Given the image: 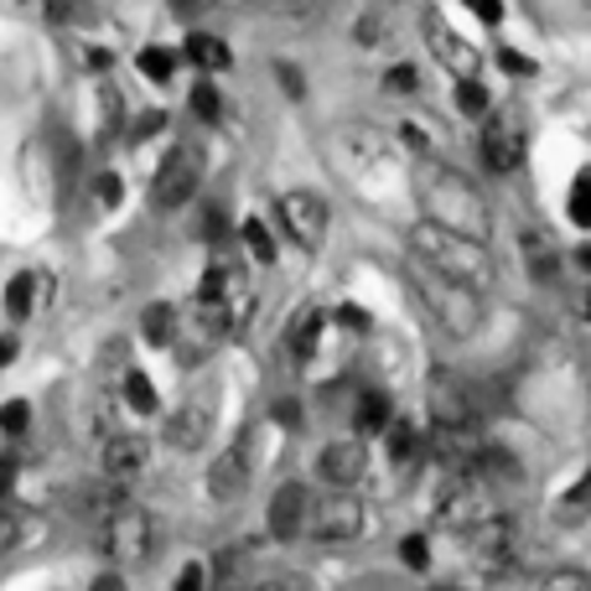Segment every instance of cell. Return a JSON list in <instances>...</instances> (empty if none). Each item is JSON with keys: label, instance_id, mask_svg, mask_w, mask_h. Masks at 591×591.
Returning <instances> with one entry per match:
<instances>
[{"label": "cell", "instance_id": "obj_12", "mask_svg": "<svg viewBox=\"0 0 591 591\" xmlns=\"http://www.w3.org/2000/svg\"><path fill=\"white\" fill-rule=\"evenodd\" d=\"M426 47L436 53V62L447 68V73H456V79H477V47L473 37H462L456 26H447L441 16H426Z\"/></svg>", "mask_w": 591, "mask_h": 591}, {"label": "cell", "instance_id": "obj_2", "mask_svg": "<svg viewBox=\"0 0 591 591\" xmlns=\"http://www.w3.org/2000/svg\"><path fill=\"white\" fill-rule=\"evenodd\" d=\"M410 255L426 259L431 270H441L447 280H456V286H467L477 296H488L493 280H498V265H493L488 244H477L467 234H452V229H436L426 218L410 229Z\"/></svg>", "mask_w": 591, "mask_h": 591}, {"label": "cell", "instance_id": "obj_50", "mask_svg": "<svg viewBox=\"0 0 591 591\" xmlns=\"http://www.w3.org/2000/svg\"><path fill=\"white\" fill-rule=\"evenodd\" d=\"M0 5H5V11H26L32 0H0Z\"/></svg>", "mask_w": 591, "mask_h": 591}, {"label": "cell", "instance_id": "obj_6", "mask_svg": "<svg viewBox=\"0 0 591 591\" xmlns=\"http://www.w3.org/2000/svg\"><path fill=\"white\" fill-rule=\"evenodd\" d=\"M477 157H483V166H488L493 177H509V172H519V161H524V125L513 115H483V125H477Z\"/></svg>", "mask_w": 591, "mask_h": 591}, {"label": "cell", "instance_id": "obj_40", "mask_svg": "<svg viewBox=\"0 0 591 591\" xmlns=\"http://www.w3.org/2000/svg\"><path fill=\"white\" fill-rule=\"evenodd\" d=\"M467 11H473L477 21H488V26H498V21H503V0H467Z\"/></svg>", "mask_w": 591, "mask_h": 591}, {"label": "cell", "instance_id": "obj_16", "mask_svg": "<svg viewBox=\"0 0 591 591\" xmlns=\"http://www.w3.org/2000/svg\"><path fill=\"white\" fill-rule=\"evenodd\" d=\"M467 545H473V551L488 560L493 571H498V566H503V560H513V551H519V519H513V513L493 509L483 524H473V530H467Z\"/></svg>", "mask_w": 591, "mask_h": 591}, {"label": "cell", "instance_id": "obj_47", "mask_svg": "<svg viewBox=\"0 0 591 591\" xmlns=\"http://www.w3.org/2000/svg\"><path fill=\"white\" fill-rule=\"evenodd\" d=\"M89 591H125V576H119V571L99 576V581H94V587H89Z\"/></svg>", "mask_w": 591, "mask_h": 591}, {"label": "cell", "instance_id": "obj_15", "mask_svg": "<svg viewBox=\"0 0 591 591\" xmlns=\"http://www.w3.org/2000/svg\"><path fill=\"white\" fill-rule=\"evenodd\" d=\"M146 462H151V441L136 436V431L104 436V447H99V467H104V477H115V483L140 477V473H146Z\"/></svg>", "mask_w": 591, "mask_h": 591}, {"label": "cell", "instance_id": "obj_27", "mask_svg": "<svg viewBox=\"0 0 591 591\" xmlns=\"http://www.w3.org/2000/svg\"><path fill=\"white\" fill-rule=\"evenodd\" d=\"M384 447H390L394 462H410V456L420 452V431H415L410 420H399V415H394L390 426H384Z\"/></svg>", "mask_w": 591, "mask_h": 591}, {"label": "cell", "instance_id": "obj_48", "mask_svg": "<svg viewBox=\"0 0 591 591\" xmlns=\"http://www.w3.org/2000/svg\"><path fill=\"white\" fill-rule=\"evenodd\" d=\"M276 73H280V83H286V89H291V94H301V79H296V68H286V62H280Z\"/></svg>", "mask_w": 591, "mask_h": 591}, {"label": "cell", "instance_id": "obj_31", "mask_svg": "<svg viewBox=\"0 0 591 591\" xmlns=\"http://www.w3.org/2000/svg\"><path fill=\"white\" fill-rule=\"evenodd\" d=\"M540 591H591V576L581 566H560V571H551L540 581Z\"/></svg>", "mask_w": 591, "mask_h": 591}, {"label": "cell", "instance_id": "obj_34", "mask_svg": "<svg viewBox=\"0 0 591 591\" xmlns=\"http://www.w3.org/2000/svg\"><path fill=\"white\" fill-rule=\"evenodd\" d=\"M399 560H405L410 571H426V566H431V540H426V534H405V545H399Z\"/></svg>", "mask_w": 591, "mask_h": 591}, {"label": "cell", "instance_id": "obj_28", "mask_svg": "<svg viewBox=\"0 0 591 591\" xmlns=\"http://www.w3.org/2000/svg\"><path fill=\"white\" fill-rule=\"evenodd\" d=\"M239 234H244V250H250L259 265H276V239H270V229H265L259 218H244V229H239Z\"/></svg>", "mask_w": 591, "mask_h": 591}, {"label": "cell", "instance_id": "obj_43", "mask_svg": "<svg viewBox=\"0 0 591 591\" xmlns=\"http://www.w3.org/2000/svg\"><path fill=\"white\" fill-rule=\"evenodd\" d=\"M94 193H99V202H119V193H125V187H119L115 172H104V177L94 182Z\"/></svg>", "mask_w": 591, "mask_h": 591}, {"label": "cell", "instance_id": "obj_18", "mask_svg": "<svg viewBox=\"0 0 591 591\" xmlns=\"http://www.w3.org/2000/svg\"><path fill=\"white\" fill-rule=\"evenodd\" d=\"M519 255H524V265H530V276L540 280V286H555V265H560V259H555V244L540 234V229H524V234H519Z\"/></svg>", "mask_w": 591, "mask_h": 591}, {"label": "cell", "instance_id": "obj_25", "mask_svg": "<svg viewBox=\"0 0 591 591\" xmlns=\"http://www.w3.org/2000/svg\"><path fill=\"white\" fill-rule=\"evenodd\" d=\"M32 312H37V276H16L5 286V316L11 322H26Z\"/></svg>", "mask_w": 591, "mask_h": 591}, {"label": "cell", "instance_id": "obj_11", "mask_svg": "<svg viewBox=\"0 0 591 591\" xmlns=\"http://www.w3.org/2000/svg\"><path fill=\"white\" fill-rule=\"evenodd\" d=\"M208 431H213V399H208V394L182 399L177 410L166 415V426H161V436H166L172 452H197V447L208 441Z\"/></svg>", "mask_w": 591, "mask_h": 591}, {"label": "cell", "instance_id": "obj_3", "mask_svg": "<svg viewBox=\"0 0 591 591\" xmlns=\"http://www.w3.org/2000/svg\"><path fill=\"white\" fill-rule=\"evenodd\" d=\"M410 280H415L420 306H426V312H431L452 337H473L477 327H483V296H477V291L447 280L441 270H431L426 259H415V255H410Z\"/></svg>", "mask_w": 591, "mask_h": 591}, {"label": "cell", "instance_id": "obj_44", "mask_svg": "<svg viewBox=\"0 0 591 591\" xmlns=\"http://www.w3.org/2000/svg\"><path fill=\"white\" fill-rule=\"evenodd\" d=\"M498 62H503L509 73H534V62L524 58V53H513V47H503V53H498Z\"/></svg>", "mask_w": 591, "mask_h": 591}, {"label": "cell", "instance_id": "obj_19", "mask_svg": "<svg viewBox=\"0 0 591 591\" xmlns=\"http://www.w3.org/2000/svg\"><path fill=\"white\" fill-rule=\"evenodd\" d=\"M177 306L172 301H151L146 312H140V337L151 343V348H172L177 343Z\"/></svg>", "mask_w": 591, "mask_h": 591}, {"label": "cell", "instance_id": "obj_32", "mask_svg": "<svg viewBox=\"0 0 591 591\" xmlns=\"http://www.w3.org/2000/svg\"><path fill=\"white\" fill-rule=\"evenodd\" d=\"M571 223L576 229H591V172L571 182Z\"/></svg>", "mask_w": 591, "mask_h": 591}, {"label": "cell", "instance_id": "obj_49", "mask_svg": "<svg viewBox=\"0 0 591 591\" xmlns=\"http://www.w3.org/2000/svg\"><path fill=\"white\" fill-rule=\"evenodd\" d=\"M276 420H280V426H296V405H291V399H286V405H276Z\"/></svg>", "mask_w": 591, "mask_h": 591}, {"label": "cell", "instance_id": "obj_8", "mask_svg": "<svg viewBox=\"0 0 591 591\" xmlns=\"http://www.w3.org/2000/svg\"><path fill=\"white\" fill-rule=\"evenodd\" d=\"M488 513H493V493L477 473H456V483L441 493V503H436V519L456 534H467L473 524H483Z\"/></svg>", "mask_w": 591, "mask_h": 591}, {"label": "cell", "instance_id": "obj_37", "mask_svg": "<svg viewBox=\"0 0 591 591\" xmlns=\"http://www.w3.org/2000/svg\"><path fill=\"white\" fill-rule=\"evenodd\" d=\"M244 591H312L301 576H291V571H280V576H259V581H250Z\"/></svg>", "mask_w": 591, "mask_h": 591}, {"label": "cell", "instance_id": "obj_7", "mask_svg": "<svg viewBox=\"0 0 591 591\" xmlns=\"http://www.w3.org/2000/svg\"><path fill=\"white\" fill-rule=\"evenodd\" d=\"M306 530H312V540H322V545H348V540H358V534H363V503L354 498V488H337V493H327V498H316Z\"/></svg>", "mask_w": 591, "mask_h": 591}, {"label": "cell", "instance_id": "obj_41", "mask_svg": "<svg viewBox=\"0 0 591 591\" xmlns=\"http://www.w3.org/2000/svg\"><path fill=\"white\" fill-rule=\"evenodd\" d=\"M202 587H208V571L193 560V566H182V576H177V587L172 591H202Z\"/></svg>", "mask_w": 591, "mask_h": 591}, {"label": "cell", "instance_id": "obj_39", "mask_svg": "<svg viewBox=\"0 0 591 591\" xmlns=\"http://www.w3.org/2000/svg\"><path fill=\"white\" fill-rule=\"evenodd\" d=\"M161 125H166V115H161V109H146V115L136 119V125H130V140H151L161 130Z\"/></svg>", "mask_w": 591, "mask_h": 591}, {"label": "cell", "instance_id": "obj_9", "mask_svg": "<svg viewBox=\"0 0 591 591\" xmlns=\"http://www.w3.org/2000/svg\"><path fill=\"white\" fill-rule=\"evenodd\" d=\"M426 405H431V426L447 431H477V394L456 374H436L426 384Z\"/></svg>", "mask_w": 591, "mask_h": 591}, {"label": "cell", "instance_id": "obj_38", "mask_svg": "<svg viewBox=\"0 0 591 591\" xmlns=\"http://www.w3.org/2000/svg\"><path fill=\"white\" fill-rule=\"evenodd\" d=\"M265 11H276V16H291V21H306L316 16V0H259Z\"/></svg>", "mask_w": 591, "mask_h": 591}, {"label": "cell", "instance_id": "obj_24", "mask_svg": "<svg viewBox=\"0 0 591 591\" xmlns=\"http://www.w3.org/2000/svg\"><path fill=\"white\" fill-rule=\"evenodd\" d=\"M394 420V405H390V394H379L369 390L363 399H358V415H354V426L358 436H384V426Z\"/></svg>", "mask_w": 591, "mask_h": 591}, {"label": "cell", "instance_id": "obj_26", "mask_svg": "<svg viewBox=\"0 0 591 591\" xmlns=\"http://www.w3.org/2000/svg\"><path fill=\"white\" fill-rule=\"evenodd\" d=\"M119 390H125V405H130V410H136V415H157V410H161V399H157V384H151V379L140 374V369H130V374H125V384H119Z\"/></svg>", "mask_w": 591, "mask_h": 591}, {"label": "cell", "instance_id": "obj_20", "mask_svg": "<svg viewBox=\"0 0 591 591\" xmlns=\"http://www.w3.org/2000/svg\"><path fill=\"white\" fill-rule=\"evenodd\" d=\"M37 530H42V524L26 509H16V503H0V555H16L21 545H32Z\"/></svg>", "mask_w": 591, "mask_h": 591}, {"label": "cell", "instance_id": "obj_42", "mask_svg": "<svg viewBox=\"0 0 591 591\" xmlns=\"http://www.w3.org/2000/svg\"><path fill=\"white\" fill-rule=\"evenodd\" d=\"M337 322H343L348 333H369V312H363V306H337Z\"/></svg>", "mask_w": 591, "mask_h": 591}, {"label": "cell", "instance_id": "obj_46", "mask_svg": "<svg viewBox=\"0 0 591 591\" xmlns=\"http://www.w3.org/2000/svg\"><path fill=\"white\" fill-rule=\"evenodd\" d=\"M73 5H79V0H42L47 21H68V16H73Z\"/></svg>", "mask_w": 591, "mask_h": 591}, {"label": "cell", "instance_id": "obj_14", "mask_svg": "<svg viewBox=\"0 0 591 591\" xmlns=\"http://www.w3.org/2000/svg\"><path fill=\"white\" fill-rule=\"evenodd\" d=\"M306 519H312V493L301 488V483H280L276 498H270V513H265V524H270V540H301L306 534Z\"/></svg>", "mask_w": 591, "mask_h": 591}, {"label": "cell", "instance_id": "obj_33", "mask_svg": "<svg viewBox=\"0 0 591 591\" xmlns=\"http://www.w3.org/2000/svg\"><path fill=\"white\" fill-rule=\"evenodd\" d=\"M26 426H32V405H26V399L0 405V431H5V436H26Z\"/></svg>", "mask_w": 591, "mask_h": 591}, {"label": "cell", "instance_id": "obj_51", "mask_svg": "<svg viewBox=\"0 0 591 591\" xmlns=\"http://www.w3.org/2000/svg\"><path fill=\"white\" fill-rule=\"evenodd\" d=\"M431 591H456V587H431Z\"/></svg>", "mask_w": 591, "mask_h": 591}, {"label": "cell", "instance_id": "obj_36", "mask_svg": "<svg viewBox=\"0 0 591 591\" xmlns=\"http://www.w3.org/2000/svg\"><path fill=\"white\" fill-rule=\"evenodd\" d=\"M384 89H390V94H415V89H420V73H415L410 62H394L390 73H384Z\"/></svg>", "mask_w": 591, "mask_h": 591}, {"label": "cell", "instance_id": "obj_23", "mask_svg": "<svg viewBox=\"0 0 591 591\" xmlns=\"http://www.w3.org/2000/svg\"><path fill=\"white\" fill-rule=\"evenodd\" d=\"M555 519H560V524H581V519H591V467L555 498Z\"/></svg>", "mask_w": 591, "mask_h": 591}, {"label": "cell", "instance_id": "obj_22", "mask_svg": "<svg viewBox=\"0 0 591 591\" xmlns=\"http://www.w3.org/2000/svg\"><path fill=\"white\" fill-rule=\"evenodd\" d=\"M322 322H327V316L316 312V306H306V312L291 316V333H286V343H291L296 358H312L316 354V343H322Z\"/></svg>", "mask_w": 591, "mask_h": 591}, {"label": "cell", "instance_id": "obj_30", "mask_svg": "<svg viewBox=\"0 0 591 591\" xmlns=\"http://www.w3.org/2000/svg\"><path fill=\"white\" fill-rule=\"evenodd\" d=\"M456 109H462V115L467 119H483L493 109V99H488V89H483V83L477 79H462L456 83Z\"/></svg>", "mask_w": 591, "mask_h": 591}, {"label": "cell", "instance_id": "obj_1", "mask_svg": "<svg viewBox=\"0 0 591 591\" xmlns=\"http://www.w3.org/2000/svg\"><path fill=\"white\" fill-rule=\"evenodd\" d=\"M415 197L426 208V223H436V229L467 234L477 244L493 239V208H488V197H483V187L473 177L452 172L447 161H436V157L415 161Z\"/></svg>", "mask_w": 591, "mask_h": 591}, {"label": "cell", "instance_id": "obj_17", "mask_svg": "<svg viewBox=\"0 0 591 591\" xmlns=\"http://www.w3.org/2000/svg\"><path fill=\"white\" fill-rule=\"evenodd\" d=\"M244 488H250V452L239 441V447H229V452H218L208 462V498L213 503H234V498H244Z\"/></svg>", "mask_w": 591, "mask_h": 591}, {"label": "cell", "instance_id": "obj_13", "mask_svg": "<svg viewBox=\"0 0 591 591\" xmlns=\"http://www.w3.org/2000/svg\"><path fill=\"white\" fill-rule=\"evenodd\" d=\"M316 473H322V483H333V488H354V483H363V473H369V447H363V436L327 441L322 456H316Z\"/></svg>", "mask_w": 591, "mask_h": 591}, {"label": "cell", "instance_id": "obj_4", "mask_svg": "<svg viewBox=\"0 0 591 591\" xmlns=\"http://www.w3.org/2000/svg\"><path fill=\"white\" fill-rule=\"evenodd\" d=\"M99 545H104V555L115 560L119 571L125 566H140V560H151V551H157V519L140 509V503H125V509H115L99 524Z\"/></svg>", "mask_w": 591, "mask_h": 591}, {"label": "cell", "instance_id": "obj_29", "mask_svg": "<svg viewBox=\"0 0 591 591\" xmlns=\"http://www.w3.org/2000/svg\"><path fill=\"white\" fill-rule=\"evenodd\" d=\"M136 68L146 73L151 83H166L172 73H177V58L166 53V47H140V58H136Z\"/></svg>", "mask_w": 591, "mask_h": 591}, {"label": "cell", "instance_id": "obj_5", "mask_svg": "<svg viewBox=\"0 0 591 591\" xmlns=\"http://www.w3.org/2000/svg\"><path fill=\"white\" fill-rule=\"evenodd\" d=\"M197 182H202V151H197L193 140H182V146H172L161 157L157 177H151V208L157 213H177L182 202L197 197Z\"/></svg>", "mask_w": 591, "mask_h": 591}, {"label": "cell", "instance_id": "obj_45", "mask_svg": "<svg viewBox=\"0 0 591 591\" xmlns=\"http://www.w3.org/2000/svg\"><path fill=\"white\" fill-rule=\"evenodd\" d=\"M218 0H172V11L177 16H202V11H213Z\"/></svg>", "mask_w": 591, "mask_h": 591}, {"label": "cell", "instance_id": "obj_21", "mask_svg": "<svg viewBox=\"0 0 591 591\" xmlns=\"http://www.w3.org/2000/svg\"><path fill=\"white\" fill-rule=\"evenodd\" d=\"M187 58H193L202 73H223V68L234 62V53H229V42L213 37V32H193V37H187Z\"/></svg>", "mask_w": 591, "mask_h": 591}, {"label": "cell", "instance_id": "obj_10", "mask_svg": "<svg viewBox=\"0 0 591 591\" xmlns=\"http://www.w3.org/2000/svg\"><path fill=\"white\" fill-rule=\"evenodd\" d=\"M280 208V223H286V234H291V244H301V250H322V239H327V202L316 193H286L276 202Z\"/></svg>", "mask_w": 591, "mask_h": 591}, {"label": "cell", "instance_id": "obj_35", "mask_svg": "<svg viewBox=\"0 0 591 591\" xmlns=\"http://www.w3.org/2000/svg\"><path fill=\"white\" fill-rule=\"evenodd\" d=\"M193 115L197 119H218V115H223V99H218V89L208 79L193 89Z\"/></svg>", "mask_w": 591, "mask_h": 591}]
</instances>
